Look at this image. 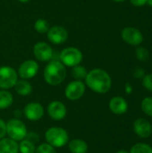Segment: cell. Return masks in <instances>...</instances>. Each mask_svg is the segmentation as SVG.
Here are the masks:
<instances>
[{
    "label": "cell",
    "instance_id": "cell-11",
    "mask_svg": "<svg viewBox=\"0 0 152 153\" xmlns=\"http://www.w3.org/2000/svg\"><path fill=\"white\" fill-rule=\"evenodd\" d=\"M47 112L49 117L54 121H61L65 118L67 115V108L62 101L54 100L48 104Z\"/></svg>",
    "mask_w": 152,
    "mask_h": 153
},
{
    "label": "cell",
    "instance_id": "cell-10",
    "mask_svg": "<svg viewBox=\"0 0 152 153\" xmlns=\"http://www.w3.org/2000/svg\"><path fill=\"white\" fill-rule=\"evenodd\" d=\"M39 72V64L32 59L25 60L18 68V76L24 80H30L35 77Z\"/></svg>",
    "mask_w": 152,
    "mask_h": 153
},
{
    "label": "cell",
    "instance_id": "cell-12",
    "mask_svg": "<svg viewBox=\"0 0 152 153\" xmlns=\"http://www.w3.org/2000/svg\"><path fill=\"white\" fill-rule=\"evenodd\" d=\"M47 34L48 40L55 45H61L68 39V31L63 26L59 25L50 27Z\"/></svg>",
    "mask_w": 152,
    "mask_h": 153
},
{
    "label": "cell",
    "instance_id": "cell-22",
    "mask_svg": "<svg viewBox=\"0 0 152 153\" xmlns=\"http://www.w3.org/2000/svg\"><path fill=\"white\" fill-rule=\"evenodd\" d=\"M130 153H152V147L147 143H139L131 148Z\"/></svg>",
    "mask_w": 152,
    "mask_h": 153
},
{
    "label": "cell",
    "instance_id": "cell-19",
    "mask_svg": "<svg viewBox=\"0 0 152 153\" xmlns=\"http://www.w3.org/2000/svg\"><path fill=\"white\" fill-rule=\"evenodd\" d=\"M13 96L8 90H0V109H6L12 106Z\"/></svg>",
    "mask_w": 152,
    "mask_h": 153
},
{
    "label": "cell",
    "instance_id": "cell-14",
    "mask_svg": "<svg viewBox=\"0 0 152 153\" xmlns=\"http://www.w3.org/2000/svg\"><path fill=\"white\" fill-rule=\"evenodd\" d=\"M133 131L141 138H149L152 134L151 124L145 118H137L133 123Z\"/></svg>",
    "mask_w": 152,
    "mask_h": 153
},
{
    "label": "cell",
    "instance_id": "cell-20",
    "mask_svg": "<svg viewBox=\"0 0 152 153\" xmlns=\"http://www.w3.org/2000/svg\"><path fill=\"white\" fill-rule=\"evenodd\" d=\"M35 151H36V144L33 142L26 138L19 142L20 153H35Z\"/></svg>",
    "mask_w": 152,
    "mask_h": 153
},
{
    "label": "cell",
    "instance_id": "cell-21",
    "mask_svg": "<svg viewBox=\"0 0 152 153\" xmlns=\"http://www.w3.org/2000/svg\"><path fill=\"white\" fill-rule=\"evenodd\" d=\"M72 68L73 69H72L71 74H72L73 77L75 80L82 81V80L85 79V77H86V75L88 74V71H87V69L84 66H82L81 65H77L72 67Z\"/></svg>",
    "mask_w": 152,
    "mask_h": 153
},
{
    "label": "cell",
    "instance_id": "cell-32",
    "mask_svg": "<svg viewBox=\"0 0 152 153\" xmlns=\"http://www.w3.org/2000/svg\"><path fill=\"white\" fill-rule=\"evenodd\" d=\"M132 91H133V87H132V85H131L130 83H126V85H125V92H126L127 94H131Z\"/></svg>",
    "mask_w": 152,
    "mask_h": 153
},
{
    "label": "cell",
    "instance_id": "cell-25",
    "mask_svg": "<svg viewBox=\"0 0 152 153\" xmlns=\"http://www.w3.org/2000/svg\"><path fill=\"white\" fill-rule=\"evenodd\" d=\"M35 153H57L56 152V149L53 146H51L50 144L44 143L39 144V146L36 147V151Z\"/></svg>",
    "mask_w": 152,
    "mask_h": 153
},
{
    "label": "cell",
    "instance_id": "cell-23",
    "mask_svg": "<svg viewBox=\"0 0 152 153\" xmlns=\"http://www.w3.org/2000/svg\"><path fill=\"white\" fill-rule=\"evenodd\" d=\"M49 28H50V26H49L48 22L42 18L38 19L34 23V29L39 33H47L48 31Z\"/></svg>",
    "mask_w": 152,
    "mask_h": 153
},
{
    "label": "cell",
    "instance_id": "cell-2",
    "mask_svg": "<svg viewBox=\"0 0 152 153\" xmlns=\"http://www.w3.org/2000/svg\"><path fill=\"white\" fill-rule=\"evenodd\" d=\"M43 77L47 84L51 86L59 85L66 77V68L60 61L50 60L44 69Z\"/></svg>",
    "mask_w": 152,
    "mask_h": 153
},
{
    "label": "cell",
    "instance_id": "cell-1",
    "mask_svg": "<svg viewBox=\"0 0 152 153\" xmlns=\"http://www.w3.org/2000/svg\"><path fill=\"white\" fill-rule=\"evenodd\" d=\"M84 81L85 85L89 89L99 94L108 92L112 86L110 75L101 68H95L88 72Z\"/></svg>",
    "mask_w": 152,
    "mask_h": 153
},
{
    "label": "cell",
    "instance_id": "cell-34",
    "mask_svg": "<svg viewBox=\"0 0 152 153\" xmlns=\"http://www.w3.org/2000/svg\"><path fill=\"white\" fill-rule=\"evenodd\" d=\"M19 2H21V3H23V4H25V3H28V2H30V0H18Z\"/></svg>",
    "mask_w": 152,
    "mask_h": 153
},
{
    "label": "cell",
    "instance_id": "cell-17",
    "mask_svg": "<svg viewBox=\"0 0 152 153\" xmlns=\"http://www.w3.org/2000/svg\"><path fill=\"white\" fill-rule=\"evenodd\" d=\"M67 144L71 153H87L89 150L88 143L82 139H73L69 141Z\"/></svg>",
    "mask_w": 152,
    "mask_h": 153
},
{
    "label": "cell",
    "instance_id": "cell-16",
    "mask_svg": "<svg viewBox=\"0 0 152 153\" xmlns=\"http://www.w3.org/2000/svg\"><path fill=\"white\" fill-rule=\"evenodd\" d=\"M0 153H19V143L9 137L0 139Z\"/></svg>",
    "mask_w": 152,
    "mask_h": 153
},
{
    "label": "cell",
    "instance_id": "cell-7",
    "mask_svg": "<svg viewBox=\"0 0 152 153\" xmlns=\"http://www.w3.org/2000/svg\"><path fill=\"white\" fill-rule=\"evenodd\" d=\"M86 91V85L82 81L74 80L70 82L65 90V95L66 99L71 101H76L82 98Z\"/></svg>",
    "mask_w": 152,
    "mask_h": 153
},
{
    "label": "cell",
    "instance_id": "cell-6",
    "mask_svg": "<svg viewBox=\"0 0 152 153\" xmlns=\"http://www.w3.org/2000/svg\"><path fill=\"white\" fill-rule=\"evenodd\" d=\"M18 81L17 72L11 66H0V90H9L14 87Z\"/></svg>",
    "mask_w": 152,
    "mask_h": 153
},
{
    "label": "cell",
    "instance_id": "cell-35",
    "mask_svg": "<svg viewBox=\"0 0 152 153\" xmlns=\"http://www.w3.org/2000/svg\"><path fill=\"white\" fill-rule=\"evenodd\" d=\"M116 153H129L128 152H126V151H125V150H120V151H118Z\"/></svg>",
    "mask_w": 152,
    "mask_h": 153
},
{
    "label": "cell",
    "instance_id": "cell-3",
    "mask_svg": "<svg viewBox=\"0 0 152 153\" xmlns=\"http://www.w3.org/2000/svg\"><path fill=\"white\" fill-rule=\"evenodd\" d=\"M45 140L47 143L56 149L63 148L69 142V134L65 129L58 126H53L46 131Z\"/></svg>",
    "mask_w": 152,
    "mask_h": 153
},
{
    "label": "cell",
    "instance_id": "cell-36",
    "mask_svg": "<svg viewBox=\"0 0 152 153\" xmlns=\"http://www.w3.org/2000/svg\"><path fill=\"white\" fill-rule=\"evenodd\" d=\"M147 4L152 7V0H147Z\"/></svg>",
    "mask_w": 152,
    "mask_h": 153
},
{
    "label": "cell",
    "instance_id": "cell-29",
    "mask_svg": "<svg viewBox=\"0 0 152 153\" xmlns=\"http://www.w3.org/2000/svg\"><path fill=\"white\" fill-rule=\"evenodd\" d=\"M26 139H28V140L33 142L34 143H38L39 141V136L35 132H28Z\"/></svg>",
    "mask_w": 152,
    "mask_h": 153
},
{
    "label": "cell",
    "instance_id": "cell-37",
    "mask_svg": "<svg viewBox=\"0 0 152 153\" xmlns=\"http://www.w3.org/2000/svg\"><path fill=\"white\" fill-rule=\"evenodd\" d=\"M115 2H117V3H122V2H125V0H113Z\"/></svg>",
    "mask_w": 152,
    "mask_h": 153
},
{
    "label": "cell",
    "instance_id": "cell-15",
    "mask_svg": "<svg viewBox=\"0 0 152 153\" xmlns=\"http://www.w3.org/2000/svg\"><path fill=\"white\" fill-rule=\"evenodd\" d=\"M110 111L115 115H124L128 109V103L126 100L121 96L112 98L108 104Z\"/></svg>",
    "mask_w": 152,
    "mask_h": 153
},
{
    "label": "cell",
    "instance_id": "cell-30",
    "mask_svg": "<svg viewBox=\"0 0 152 153\" xmlns=\"http://www.w3.org/2000/svg\"><path fill=\"white\" fill-rule=\"evenodd\" d=\"M6 135V123L0 118V139L5 137Z\"/></svg>",
    "mask_w": 152,
    "mask_h": 153
},
{
    "label": "cell",
    "instance_id": "cell-31",
    "mask_svg": "<svg viewBox=\"0 0 152 153\" xmlns=\"http://www.w3.org/2000/svg\"><path fill=\"white\" fill-rule=\"evenodd\" d=\"M130 2L134 6H142L147 4V0H130Z\"/></svg>",
    "mask_w": 152,
    "mask_h": 153
},
{
    "label": "cell",
    "instance_id": "cell-26",
    "mask_svg": "<svg viewBox=\"0 0 152 153\" xmlns=\"http://www.w3.org/2000/svg\"><path fill=\"white\" fill-rule=\"evenodd\" d=\"M135 54H136V56H137V59L142 61V62H145L149 59V52L148 50L143 48V47H139L136 48V51H135Z\"/></svg>",
    "mask_w": 152,
    "mask_h": 153
},
{
    "label": "cell",
    "instance_id": "cell-24",
    "mask_svg": "<svg viewBox=\"0 0 152 153\" xmlns=\"http://www.w3.org/2000/svg\"><path fill=\"white\" fill-rule=\"evenodd\" d=\"M142 110L145 115L148 117H152V98L151 97H146L142 100Z\"/></svg>",
    "mask_w": 152,
    "mask_h": 153
},
{
    "label": "cell",
    "instance_id": "cell-27",
    "mask_svg": "<svg viewBox=\"0 0 152 153\" xmlns=\"http://www.w3.org/2000/svg\"><path fill=\"white\" fill-rule=\"evenodd\" d=\"M142 85L146 90L152 91V74H145L142 78Z\"/></svg>",
    "mask_w": 152,
    "mask_h": 153
},
{
    "label": "cell",
    "instance_id": "cell-18",
    "mask_svg": "<svg viewBox=\"0 0 152 153\" xmlns=\"http://www.w3.org/2000/svg\"><path fill=\"white\" fill-rule=\"evenodd\" d=\"M14 90L16 93L20 96H29L32 92V85L28 80H18L14 85Z\"/></svg>",
    "mask_w": 152,
    "mask_h": 153
},
{
    "label": "cell",
    "instance_id": "cell-13",
    "mask_svg": "<svg viewBox=\"0 0 152 153\" xmlns=\"http://www.w3.org/2000/svg\"><path fill=\"white\" fill-rule=\"evenodd\" d=\"M122 39L131 46H139L143 41L142 33L136 28L125 27L121 32Z\"/></svg>",
    "mask_w": 152,
    "mask_h": 153
},
{
    "label": "cell",
    "instance_id": "cell-9",
    "mask_svg": "<svg viewBox=\"0 0 152 153\" xmlns=\"http://www.w3.org/2000/svg\"><path fill=\"white\" fill-rule=\"evenodd\" d=\"M33 55L35 58L40 62H49L53 59L54 52L48 43L39 41L33 47Z\"/></svg>",
    "mask_w": 152,
    "mask_h": 153
},
{
    "label": "cell",
    "instance_id": "cell-28",
    "mask_svg": "<svg viewBox=\"0 0 152 153\" xmlns=\"http://www.w3.org/2000/svg\"><path fill=\"white\" fill-rule=\"evenodd\" d=\"M133 76L136 79H142L145 76V71L142 67H136L133 70Z\"/></svg>",
    "mask_w": 152,
    "mask_h": 153
},
{
    "label": "cell",
    "instance_id": "cell-5",
    "mask_svg": "<svg viewBox=\"0 0 152 153\" xmlns=\"http://www.w3.org/2000/svg\"><path fill=\"white\" fill-rule=\"evenodd\" d=\"M60 62L68 67H73L77 65H80L82 61V51L75 47H68L64 48L60 54Z\"/></svg>",
    "mask_w": 152,
    "mask_h": 153
},
{
    "label": "cell",
    "instance_id": "cell-8",
    "mask_svg": "<svg viewBox=\"0 0 152 153\" xmlns=\"http://www.w3.org/2000/svg\"><path fill=\"white\" fill-rule=\"evenodd\" d=\"M23 116L29 120V121H39L40 120L45 114V110L43 106L39 102H29L25 105L23 110H22Z\"/></svg>",
    "mask_w": 152,
    "mask_h": 153
},
{
    "label": "cell",
    "instance_id": "cell-4",
    "mask_svg": "<svg viewBox=\"0 0 152 153\" xmlns=\"http://www.w3.org/2000/svg\"><path fill=\"white\" fill-rule=\"evenodd\" d=\"M27 134V126L20 118L13 117L6 122V135L9 138L19 143L26 138Z\"/></svg>",
    "mask_w": 152,
    "mask_h": 153
},
{
    "label": "cell",
    "instance_id": "cell-33",
    "mask_svg": "<svg viewBox=\"0 0 152 153\" xmlns=\"http://www.w3.org/2000/svg\"><path fill=\"white\" fill-rule=\"evenodd\" d=\"M13 115L15 116V118H20V117L22 115V112H21V110L17 109L13 112Z\"/></svg>",
    "mask_w": 152,
    "mask_h": 153
}]
</instances>
